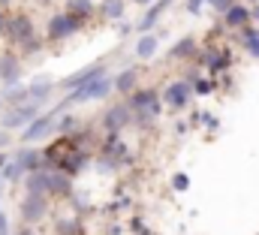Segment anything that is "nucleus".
<instances>
[{"label": "nucleus", "instance_id": "12", "mask_svg": "<svg viewBox=\"0 0 259 235\" xmlns=\"http://www.w3.org/2000/svg\"><path fill=\"white\" fill-rule=\"evenodd\" d=\"M103 124L115 133V130H121V127H127L130 124V106L127 103H118V106H112L109 112H106V118H103Z\"/></svg>", "mask_w": 259, "mask_h": 235}, {"label": "nucleus", "instance_id": "8", "mask_svg": "<svg viewBox=\"0 0 259 235\" xmlns=\"http://www.w3.org/2000/svg\"><path fill=\"white\" fill-rule=\"evenodd\" d=\"M12 163H15L24 175H30V172H36V169L46 163V157H42V151H36V148H21V151L12 157Z\"/></svg>", "mask_w": 259, "mask_h": 235}, {"label": "nucleus", "instance_id": "7", "mask_svg": "<svg viewBox=\"0 0 259 235\" xmlns=\"http://www.w3.org/2000/svg\"><path fill=\"white\" fill-rule=\"evenodd\" d=\"M127 106H130V112H139V115L145 112V118H154V115H157V109H160V106H157V94H154V91H136Z\"/></svg>", "mask_w": 259, "mask_h": 235}, {"label": "nucleus", "instance_id": "21", "mask_svg": "<svg viewBox=\"0 0 259 235\" xmlns=\"http://www.w3.org/2000/svg\"><path fill=\"white\" fill-rule=\"evenodd\" d=\"M244 33H241V40H244V46L250 49V55L253 58H259V30H253V27H241Z\"/></svg>", "mask_w": 259, "mask_h": 235}, {"label": "nucleus", "instance_id": "18", "mask_svg": "<svg viewBox=\"0 0 259 235\" xmlns=\"http://www.w3.org/2000/svg\"><path fill=\"white\" fill-rule=\"evenodd\" d=\"M193 49H196V40H193V36H184V40H178V43L172 46V52H169V58L181 60V58H187V55H190Z\"/></svg>", "mask_w": 259, "mask_h": 235}, {"label": "nucleus", "instance_id": "1", "mask_svg": "<svg viewBox=\"0 0 259 235\" xmlns=\"http://www.w3.org/2000/svg\"><path fill=\"white\" fill-rule=\"evenodd\" d=\"M39 118V103H21V106H12V109H6L3 115H0V124H3V130L9 133V130H18V127H30L33 121Z\"/></svg>", "mask_w": 259, "mask_h": 235}, {"label": "nucleus", "instance_id": "6", "mask_svg": "<svg viewBox=\"0 0 259 235\" xmlns=\"http://www.w3.org/2000/svg\"><path fill=\"white\" fill-rule=\"evenodd\" d=\"M78 18H72L69 12H61V15H55L52 21H49V40H66V36H72L75 30H78Z\"/></svg>", "mask_w": 259, "mask_h": 235}, {"label": "nucleus", "instance_id": "15", "mask_svg": "<svg viewBox=\"0 0 259 235\" xmlns=\"http://www.w3.org/2000/svg\"><path fill=\"white\" fill-rule=\"evenodd\" d=\"M247 21H250V9H244V6H232L226 12V24L229 27H247Z\"/></svg>", "mask_w": 259, "mask_h": 235}, {"label": "nucleus", "instance_id": "27", "mask_svg": "<svg viewBox=\"0 0 259 235\" xmlns=\"http://www.w3.org/2000/svg\"><path fill=\"white\" fill-rule=\"evenodd\" d=\"M175 187H178V190H184V187H187V178L178 175V178H175Z\"/></svg>", "mask_w": 259, "mask_h": 235}, {"label": "nucleus", "instance_id": "31", "mask_svg": "<svg viewBox=\"0 0 259 235\" xmlns=\"http://www.w3.org/2000/svg\"><path fill=\"white\" fill-rule=\"evenodd\" d=\"M3 109H6V103H3V97H0V115H3Z\"/></svg>", "mask_w": 259, "mask_h": 235}, {"label": "nucleus", "instance_id": "26", "mask_svg": "<svg viewBox=\"0 0 259 235\" xmlns=\"http://www.w3.org/2000/svg\"><path fill=\"white\" fill-rule=\"evenodd\" d=\"M202 3H205V0H187V9H190V12H199Z\"/></svg>", "mask_w": 259, "mask_h": 235}, {"label": "nucleus", "instance_id": "2", "mask_svg": "<svg viewBox=\"0 0 259 235\" xmlns=\"http://www.w3.org/2000/svg\"><path fill=\"white\" fill-rule=\"evenodd\" d=\"M109 91H112V79H106V75H103V79L88 82V85H81L78 91H72V94L64 100V106H72V103H88V100H103ZM64 106H61V109H64ZM61 109H55V115H58Z\"/></svg>", "mask_w": 259, "mask_h": 235}, {"label": "nucleus", "instance_id": "34", "mask_svg": "<svg viewBox=\"0 0 259 235\" xmlns=\"http://www.w3.org/2000/svg\"><path fill=\"white\" fill-rule=\"evenodd\" d=\"M211 3H214V0H211Z\"/></svg>", "mask_w": 259, "mask_h": 235}, {"label": "nucleus", "instance_id": "13", "mask_svg": "<svg viewBox=\"0 0 259 235\" xmlns=\"http://www.w3.org/2000/svg\"><path fill=\"white\" fill-rule=\"evenodd\" d=\"M30 97H27V88L24 85H12V88H6L3 91V103L12 109V106H21V103H27Z\"/></svg>", "mask_w": 259, "mask_h": 235}, {"label": "nucleus", "instance_id": "9", "mask_svg": "<svg viewBox=\"0 0 259 235\" xmlns=\"http://www.w3.org/2000/svg\"><path fill=\"white\" fill-rule=\"evenodd\" d=\"M55 112L52 115H39L30 127H24L21 130V142H36V139H42V136H49L52 133V127H55Z\"/></svg>", "mask_w": 259, "mask_h": 235}, {"label": "nucleus", "instance_id": "16", "mask_svg": "<svg viewBox=\"0 0 259 235\" xmlns=\"http://www.w3.org/2000/svg\"><path fill=\"white\" fill-rule=\"evenodd\" d=\"M157 46H160V40H157V36H151V33H142V40H139L136 52H139V58H142V60H148V58H154Z\"/></svg>", "mask_w": 259, "mask_h": 235}, {"label": "nucleus", "instance_id": "23", "mask_svg": "<svg viewBox=\"0 0 259 235\" xmlns=\"http://www.w3.org/2000/svg\"><path fill=\"white\" fill-rule=\"evenodd\" d=\"M0 175H3V181H9V184H15V181H21V175H24V172H21V169H18L15 163H6V166L0 169Z\"/></svg>", "mask_w": 259, "mask_h": 235}, {"label": "nucleus", "instance_id": "29", "mask_svg": "<svg viewBox=\"0 0 259 235\" xmlns=\"http://www.w3.org/2000/svg\"><path fill=\"white\" fill-rule=\"evenodd\" d=\"M3 33H6V15L0 12V36H3Z\"/></svg>", "mask_w": 259, "mask_h": 235}, {"label": "nucleus", "instance_id": "10", "mask_svg": "<svg viewBox=\"0 0 259 235\" xmlns=\"http://www.w3.org/2000/svg\"><path fill=\"white\" fill-rule=\"evenodd\" d=\"M163 100H166V106H172V109H184V106L190 103V82H172V85L166 88Z\"/></svg>", "mask_w": 259, "mask_h": 235}, {"label": "nucleus", "instance_id": "11", "mask_svg": "<svg viewBox=\"0 0 259 235\" xmlns=\"http://www.w3.org/2000/svg\"><path fill=\"white\" fill-rule=\"evenodd\" d=\"M18 79H21V60L6 52V55L0 58V82H3L6 88H12V85H18Z\"/></svg>", "mask_w": 259, "mask_h": 235}, {"label": "nucleus", "instance_id": "3", "mask_svg": "<svg viewBox=\"0 0 259 235\" xmlns=\"http://www.w3.org/2000/svg\"><path fill=\"white\" fill-rule=\"evenodd\" d=\"M6 36H9V43H15V46H24V43H30L33 40V21L27 18V15H9L6 18Z\"/></svg>", "mask_w": 259, "mask_h": 235}, {"label": "nucleus", "instance_id": "25", "mask_svg": "<svg viewBox=\"0 0 259 235\" xmlns=\"http://www.w3.org/2000/svg\"><path fill=\"white\" fill-rule=\"evenodd\" d=\"M214 9L217 12H229L232 9V0H214Z\"/></svg>", "mask_w": 259, "mask_h": 235}, {"label": "nucleus", "instance_id": "17", "mask_svg": "<svg viewBox=\"0 0 259 235\" xmlns=\"http://www.w3.org/2000/svg\"><path fill=\"white\" fill-rule=\"evenodd\" d=\"M49 94H52V82H46V79H39V82H33V85L27 88V97H30V103H42Z\"/></svg>", "mask_w": 259, "mask_h": 235}, {"label": "nucleus", "instance_id": "22", "mask_svg": "<svg viewBox=\"0 0 259 235\" xmlns=\"http://www.w3.org/2000/svg\"><path fill=\"white\" fill-rule=\"evenodd\" d=\"M103 15H106V18L124 15V0H106V3H103Z\"/></svg>", "mask_w": 259, "mask_h": 235}, {"label": "nucleus", "instance_id": "19", "mask_svg": "<svg viewBox=\"0 0 259 235\" xmlns=\"http://www.w3.org/2000/svg\"><path fill=\"white\" fill-rule=\"evenodd\" d=\"M136 79H139V72H136V69H124V72H121L112 85H115L121 94H127V91H133V88H136Z\"/></svg>", "mask_w": 259, "mask_h": 235}, {"label": "nucleus", "instance_id": "4", "mask_svg": "<svg viewBox=\"0 0 259 235\" xmlns=\"http://www.w3.org/2000/svg\"><path fill=\"white\" fill-rule=\"evenodd\" d=\"M18 214H21L24 223H39V220L49 214V199H46V196L27 193V196L21 199V205H18Z\"/></svg>", "mask_w": 259, "mask_h": 235}, {"label": "nucleus", "instance_id": "33", "mask_svg": "<svg viewBox=\"0 0 259 235\" xmlns=\"http://www.w3.org/2000/svg\"><path fill=\"white\" fill-rule=\"evenodd\" d=\"M253 15H256V18H259V9H256V12H253Z\"/></svg>", "mask_w": 259, "mask_h": 235}, {"label": "nucleus", "instance_id": "5", "mask_svg": "<svg viewBox=\"0 0 259 235\" xmlns=\"http://www.w3.org/2000/svg\"><path fill=\"white\" fill-rule=\"evenodd\" d=\"M103 75H106V63H91V66H84V69L72 72L69 79H64V82H61V88H66V91H78L81 85L97 82V79H103Z\"/></svg>", "mask_w": 259, "mask_h": 235}, {"label": "nucleus", "instance_id": "20", "mask_svg": "<svg viewBox=\"0 0 259 235\" xmlns=\"http://www.w3.org/2000/svg\"><path fill=\"white\" fill-rule=\"evenodd\" d=\"M66 12H69L72 18H78V21H81L84 15H91V12H94V3H91V0H69V9H66Z\"/></svg>", "mask_w": 259, "mask_h": 235}, {"label": "nucleus", "instance_id": "30", "mask_svg": "<svg viewBox=\"0 0 259 235\" xmlns=\"http://www.w3.org/2000/svg\"><path fill=\"white\" fill-rule=\"evenodd\" d=\"M6 142H9V133H0V148H3Z\"/></svg>", "mask_w": 259, "mask_h": 235}, {"label": "nucleus", "instance_id": "24", "mask_svg": "<svg viewBox=\"0 0 259 235\" xmlns=\"http://www.w3.org/2000/svg\"><path fill=\"white\" fill-rule=\"evenodd\" d=\"M61 235H78V223L75 220H61Z\"/></svg>", "mask_w": 259, "mask_h": 235}, {"label": "nucleus", "instance_id": "32", "mask_svg": "<svg viewBox=\"0 0 259 235\" xmlns=\"http://www.w3.org/2000/svg\"><path fill=\"white\" fill-rule=\"evenodd\" d=\"M136 3H148V0H136Z\"/></svg>", "mask_w": 259, "mask_h": 235}, {"label": "nucleus", "instance_id": "14", "mask_svg": "<svg viewBox=\"0 0 259 235\" xmlns=\"http://www.w3.org/2000/svg\"><path fill=\"white\" fill-rule=\"evenodd\" d=\"M169 3H172V0H157V3L148 9V15L139 21V27H142V30H151V24H154V21H157V18L166 12V9H169Z\"/></svg>", "mask_w": 259, "mask_h": 235}, {"label": "nucleus", "instance_id": "28", "mask_svg": "<svg viewBox=\"0 0 259 235\" xmlns=\"http://www.w3.org/2000/svg\"><path fill=\"white\" fill-rule=\"evenodd\" d=\"M15 235H36V232H33V226H21Z\"/></svg>", "mask_w": 259, "mask_h": 235}]
</instances>
